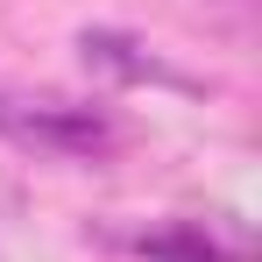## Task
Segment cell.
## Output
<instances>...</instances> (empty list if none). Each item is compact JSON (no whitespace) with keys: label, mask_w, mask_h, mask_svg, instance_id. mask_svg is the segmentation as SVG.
Returning <instances> with one entry per match:
<instances>
[{"label":"cell","mask_w":262,"mask_h":262,"mask_svg":"<svg viewBox=\"0 0 262 262\" xmlns=\"http://www.w3.org/2000/svg\"><path fill=\"white\" fill-rule=\"evenodd\" d=\"M142 255H163V262H220V248L206 234H156V241H142Z\"/></svg>","instance_id":"7a4b0ae2"},{"label":"cell","mask_w":262,"mask_h":262,"mask_svg":"<svg viewBox=\"0 0 262 262\" xmlns=\"http://www.w3.org/2000/svg\"><path fill=\"white\" fill-rule=\"evenodd\" d=\"M0 128L21 135V142H36V149H64V156H78V149H99L106 142V121L99 114H78V106H0Z\"/></svg>","instance_id":"6da1fadb"}]
</instances>
